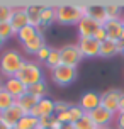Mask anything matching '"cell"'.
<instances>
[{"mask_svg":"<svg viewBox=\"0 0 124 129\" xmlns=\"http://www.w3.org/2000/svg\"><path fill=\"white\" fill-rule=\"evenodd\" d=\"M87 5L78 4H61L56 7V22L59 26H78L85 17Z\"/></svg>","mask_w":124,"mask_h":129,"instance_id":"1","label":"cell"},{"mask_svg":"<svg viewBox=\"0 0 124 129\" xmlns=\"http://www.w3.org/2000/svg\"><path fill=\"white\" fill-rule=\"evenodd\" d=\"M24 61L26 59H24L20 51H17V49H5L0 54V75L5 78L17 77V73L20 71Z\"/></svg>","mask_w":124,"mask_h":129,"instance_id":"2","label":"cell"},{"mask_svg":"<svg viewBox=\"0 0 124 129\" xmlns=\"http://www.w3.org/2000/svg\"><path fill=\"white\" fill-rule=\"evenodd\" d=\"M17 78L26 85L27 88H29L31 85H34V83H39L41 80H44V78H43V70H41V66L36 63V61H27V59L24 61L20 71L17 73Z\"/></svg>","mask_w":124,"mask_h":129,"instance_id":"3","label":"cell"},{"mask_svg":"<svg viewBox=\"0 0 124 129\" xmlns=\"http://www.w3.org/2000/svg\"><path fill=\"white\" fill-rule=\"evenodd\" d=\"M78 77V70L73 66H66V64H59L56 70L51 71V80L54 85L58 87H68L72 85Z\"/></svg>","mask_w":124,"mask_h":129,"instance_id":"4","label":"cell"},{"mask_svg":"<svg viewBox=\"0 0 124 129\" xmlns=\"http://www.w3.org/2000/svg\"><path fill=\"white\" fill-rule=\"evenodd\" d=\"M59 54H61V64L73 66V68H77L83 59L78 44H65L63 48H59Z\"/></svg>","mask_w":124,"mask_h":129,"instance_id":"5","label":"cell"},{"mask_svg":"<svg viewBox=\"0 0 124 129\" xmlns=\"http://www.w3.org/2000/svg\"><path fill=\"white\" fill-rule=\"evenodd\" d=\"M88 116H90L92 122L95 124V127L104 129V127H111V124L116 122V116H117V114H112V112H109L107 109H104V107L100 105V107H97L95 110H92Z\"/></svg>","mask_w":124,"mask_h":129,"instance_id":"6","label":"cell"},{"mask_svg":"<svg viewBox=\"0 0 124 129\" xmlns=\"http://www.w3.org/2000/svg\"><path fill=\"white\" fill-rule=\"evenodd\" d=\"M124 92L114 88V90H107L104 93H100V105L107 109L112 114H117L119 112V104H121V97Z\"/></svg>","mask_w":124,"mask_h":129,"instance_id":"7","label":"cell"},{"mask_svg":"<svg viewBox=\"0 0 124 129\" xmlns=\"http://www.w3.org/2000/svg\"><path fill=\"white\" fill-rule=\"evenodd\" d=\"M77 44H78L83 58H99V54H100V43L95 38H80Z\"/></svg>","mask_w":124,"mask_h":129,"instance_id":"8","label":"cell"},{"mask_svg":"<svg viewBox=\"0 0 124 129\" xmlns=\"http://www.w3.org/2000/svg\"><path fill=\"white\" fill-rule=\"evenodd\" d=\"M77 105L83 110L85 114H90L92 110L100 107V93H97V92H94V90L85 92L83 95L80 97V102Z\"/></svg>","mask_w":124,"mask_h":129,"instance_id":"9","label":"cell"},{"mask_svg":"<svg viewBox=\"0 0 124 129\" xmlns=\"http://www.w3.org/2000/svg\"><path fill=\"white\" fill-rule=\"evenodd\" d=\"M31 116L38 117V119H43V117H49V116H56L54 112V100L49 99V97H44L41 99L39 104L31 110Z\"/></svg>","mask_w":124,"mask_h":129,"instance_id":"10","label":"cell"},{"mask_svg":"<svg viewBox=\"0 0 124 129\" xmlns=\"http://www.w3.org/2000/svg\"><path fill=\"white\" fill-rule=\"evenodd\" d=\"M122 46L124 43L121 41H114V39H105L104 43H100V58H114L117 54H122Z\"/></svg>","mask_w":124,"mask_h":129,"instance_id":"11","label":"cell"},{"mask_svg":"<svg viewBox=\"0 0 124 129\" xmlns=\"http://www.w3.org/2000/svg\"><path fill=\"white\" fill-rule=\"evenodd\" d=\"M4 90H5L7 93H10V95L17 100V99H20L22 95L27 93V87L22 83L17 77H12V78H5V80H4Z\"/></svg>","mask_w":124,"mask_h":129,"instance_id":"12","label":"cell"},{"mask_svg":"<svg viewBox=\"0 0 124 129\" xmlns=\"http://www.w3.org/2000/svg\"><path fill=\"white\" fill-rule=\"evenodd\" d=\"M100 24L99 22H95L94 19H90L88 15H85L83 19L80 20V24L77 26V29H78V39L80 38H94L95 36V32L100 29Z\"/></svg>","mask_w":124,"mask_h":129,"instance_id":"13","label":"cell"},{"mask_svg":"<svg viewBox=\"0 0 124 129\" xmlns=\"http://www.w3.org/2000/svg\"><path fill=\"white\" fill-rule=\"evenodd\" d=\"M9 22H10V26H12L15 34H17L20 29H24L26 26H29V17H27V12H26V5L24 7H15Z\"/></svg>","mask_w":124,"mask_h":129,"instance_id":"14","label":"cell"},{"mask_svg":"<svg viewBox=\"0 0 124 129\" xmlns=\"http://www.w3.org/2000/svg\"><path fill=\"white\" fill-rule=\"evenodd\" d=\"M24 116H27V114H24V110L20 109L17 104H14L9 110H5L4 114H0V119H2V121H4L9 127H15V126L19 124V121Z\"/></svg>","mask_w":124,"mask_h":129,"instance_id":"15","label":"cell"},{"mask_svg":"<svg viewBox=\"0 0 124 129\" xmlns=\"http://www.w3.org/2000/svg\"><path fill=\"white\" fill-rule=\"evenodd\" d=\"M85 15H88L90 19H94L95 22H99L100 26H104L107 22V12H105V5L102 4H92V5H87V12Z\"/></svg>","mask_w":124,"mask_h":129,"instance_id":"16","label":"cell"},{"mask_svg":"<svg viewBox=\"0 0 124 129\" xmlns=\"http://www.w3.org/2000/svg\"><path fill=\"white\" fill-rule=\"evenodd\" d=\"M44 5L43 4H27L26 5V12L29 17V24L34 27H38L41 24V15H43Z\"/></svg>","mask_w":124,"mask_h":129,"instance_id":"17","label":"cell"},{"mask_svg":"<svg viewBox=\"0 0 124 129\" xmlns=\"http://www.w3.org/2000/svg\"><path fill=\"white\" fill-rule=\"evenodd\" d=\"M104 29H105V32H107V39L121 41V34H122V31H124L121 20H107L104 24Z\"/></svg>","mask_w":124,"mask_h":129,"instance_id":"18","label":"cell"},{"mask_svg":"<svg viewBox=\"0 0 124 129\" xmlns=\"http://www.w3.org/2000/svg\"><path fill=\"white\" fill-rule=\"evenodd\" d=\"M39 100H41V99H38V97L31 95V93L27 92L26 95H22L20 99H17V100H15V104H17L20 109L24 110V114H31V110H33L34 107L39 104Z\"/></svg>","mask_w":124,"mask_h":129,"instance_id":"19","label":"cell"},{"mask_svg":"<svg viewBox=\"0 0 124 129\" xmlns=\"http://www.w3.org/2000/svg\"><path fill=\"white\" fill-rule=\"evenodd\" d=\"M105 5V12H107V20H121L122 17V5L117 2H109L104 4Z\"/></svg>","mask_w":124,"mask_h":129,"instance_id":"20","label":"cell"},{"mask_svg":"<svg viewBox=\"0 0 124 129\" xmlns=\"http://www.w3.org/2000/svg\"><path fill=\"white\" fill-rule=\"evenodd\" d=\"M24 46V49H26L27 54H38V51H39L43 46H46V41H44V36H36V38L33 39V41H29V43H26V44H22Z\"/></svg>","mask_w":124,"mask_h":129,"instance_id":"21","label":"cell"},{"mask_svg":"<svg viewBox=\"0 0 124 129\" xmlns=\"http://www.w3.org/2000/svg\"><path fill=\"white\" fill-rule=\"evenodd\" d=\"M17 38H19V41L22 43V44H26V43H29V41H33L36 36H39V32H38V27H34V26H26L24 29H20L17 34H15Z\"/></svg>","mask_w":124,"mask_h":129,"instance_id":"22","label":"cell"},{"mask_svg":"<svg viewBox=\"0 0 124 129\" xmlns=\"http://www.w3.org/2000/svg\"><path fill=\"white\" fill-rule=\"evenodd\" d=\"M27 92H29L31 95L38 97V99H44V97H48V83H46V80H41L39 83L31 85V87L27 88Z\"/></svg>","mask_w":124,"mask_h":129,"instance_id":"23","label":"cell"},{"mask_svg":"<svg viewBox=\"0 0 124 129\" xmlns=\"http://www.w3.org/2000/svg\"><path fill=\"white\" fill-rule=\"evenodd\" d=\"M53 22H56V7L44 5V10H43V15H41V24L49 27Z\"/></svg>","mask_w":124,"mask_h":129,"instance_id":"24","label":"cell"},{"mask_svg":"<svg viewBox=\"0 0 124 129\" xmlns=\"http://www.w3.org/2000/svg\"><path fill=\"white\" fill-rule=\"evenodd\" d=\"M17 127L19 129H38L39 127V119L38 117H33L31 114H27V116H24L19 121Z\"/></svg>","mask_w":124,"mask_h":129,"instance_id":"25","label":"cell"},{"mask_svg":"<svg viewBox=\"0 0 124 129\" xmlns=\"http://www.w3.org/2000/svg\"><path fill=\"white\" fill-rule=\"evenodd\" d=\"M46 66L49 68V70H56L59 64H61V54H59V49L56 48H51V53H49V58L46 59Z\"/></svg>","mask_w":124,"mask_h":129,"instance_id":"26","label":"cell"},{"mask_svg":"<svg viewBox=\"0 0 124 129\" xmlns=\"http://www.w3.org/2000/svg\"><path fill=\"white\" fill-rule=\"evenodd\" d=\"M14 104H15V99L10 93H7L5 90L0 92V114H4L5 110H9Z\"/></svg>","mask_w":124,"mask_h":129,"instance_id":"27","label":"cell"},{"mask_svg":"<svg viewBox=\"0 0 124 129\" xmlns=\"http://www.w3.org/2000/svg\"><path fill=\"white\" fill-rule=\"evenodd\" d=\"M14 9L15 7L9 5V4H0V24L10 20V17H12V14H14Z\"/></svg>","mask_w":124,"mask_h":129,"instance_id":"28","label":"cell"},{"mask_svg":"<svg viewBox=\"0 0 124 129\" xmlns=\"http://www.w3.org/2000/svg\"><path fill=\"white\" fill-rule=\"evenodd\" d=\"M73 127L75 129H95V124L92 122V119L88 114H85L80 121H77V122L73 124Z\"/></svg>","mask_w":124,"mask_h":129,"instance_id":"29","label":"cell"},{"mask_svg":"<svg viewBox=\"0 0 124 129\" xmlns=\"http://www.w3.org/2000/svg\"><path fill=\"white\" fill-rule=\"evenodd\" d=\"M12 36H15V32H14L10 22H2L0 24V38L4 39V41H7V39H10Z\"/></svg>","mask_w":124,"mask_h":129,"instance_id":"30","label":"cell"},{"mask_svg":"<svg viewBox=\"0 0 124 129\" xmlns=\"http://www.w3.org/2000/svg\"><path fill=\"white\" fill-rule=\"evenodd\" d=\"M68 112H70V117H72V122H73V124L77 122V121H80V119L85 116V112L80 109L77 104H73L72 107H70V110H68Z\"/></svg>","mask_w":124,"mask_h":129,"instance_id":"31","label":"cell"},{"mask_svg":"<svg viewBox=\"0 0 124 129\" xmlns=\"http://www.w3.org/2000/svg\"><path fill=\"white\" fill-rule=\"evenodd\" d=\"M49 53H51V48L46 44V46H43L39 51H38V54H36V58H38V61L39 63H46V59L49 58Z\"/></svg>","mask_w":124,"mask_h":129,"instance_id":"32","label":"cell"},{"mask_svg":"<svg viewBox=\"0 0 124 129\" xmlns=\"http://www.w3.org/2000/svg\"><path fill=\"white\" fill-rule=\"evenodd\" d=\"M73 104L70 102H65V100H58V102H54V112L56 114H61V112H66V110H70Z\"/></svg>","mask_w":124,"mask_h":129,"instance_id":"33","label":"cell"},{"mask_svg":"<svg viewBox=\"0 0 124 129\" xmlns=\"http://www.w3.org/2000/svg\"><path fill=\"white\" fill-rule=\"evenodd\" d=\"M54 121H56V116H49V117H43V119H39L41 129H51V126H53Z\"/></svg>","mask_w":124,"mask_h":129,"instance_id":"34","label":"cell"},{"mask_svg":"<svg viewBox=\"0 0 124 129\" xmlns=\"http://www.w3.org/2000/svg\"><path fill=\"white\" fill-rule=\"evenodd\" d=\"M94 38L97 39L99 43H104L105 39H107V32H105V29H104V26L100 27V29H99L97 32H95V36H94Z\"/></svg>","mask_w":124,"mask_h":129,"instance_id":"35","label":"cell"},{"mask_svg":"<svg viewBox=\"0 0 124 129\" xmlns=\"http://www.w3.org/2000/svg\"><path fill=\"white\" fill-rule=\"evenodd\" d=\"M116 129H124V112H119L116 116Z\"/></svg>","mask_w":124,"mask_h":129,"instance_id":"36","label":"cell"},{"mask_svg":"<svg viewBox=\"0 0 124 129\" xmlns=\"http://www.w3.org/2000/svg\"><path fill=\"white\" fill-rule=\"evenodd\" d=\"M119 112H124V93H122V97H121V104H119ZM117 112V114H119Z\"/></svg>","mask_w":124,"mask_h":129,"instance_id":"37","label":"cell"},{"mask_svg":"<svg viewBox=\"0 0 124 129\" xmlns=\"http://www.w3.org/2000/svg\"><path fill=\"white\" fill-rule=\"evenodd\" d=\"M0 129H10V127H9V126H7V124L4 122L2 119H0Z\"/></svg>","mask_w":124,"mask_h":129,"instance_id":"38","label":"cell"},{"mask_svg":"<svg viewBox=\"0 0 124 129\" xmlns=\"http://www.w3.org/2000/svg\"><path fill=\"white\" fill-rule=\"evenodd\" d=\"M4 90V80H2V78H0V92Z\"/></svg>","mask_w":124,"mask_h":129,"instance_id":"39","label":"cell"},{"mask_svg":"<svg viewBox=\"0 0 124 129\" xmlns=\"http://www.w3.org/2000/svg\"><path fill=\"white\" fill-rule=\"evenodd\" d=\"M121 43H124V31H122V34H121Z\"/></svg>","mask_w":124,"mask_h":129,"instance_id":"40","label":"cell"},{"mask_svg":"<svg viewBox=\"0 0 124 129\" xmlns=\"http://www.w3.org/2000/svg\"><path fill=\"white\" fill-rule=\"evenodd\" d=\"M4 43H5V41H4V39L0 38V48H2V46H4Z\"/></svg>","mask_w":124,"mask_h":129,"instance_id":"41","label":"cell"},{"mask_svg":"<svg viewBox=\"0 0 124 129\" xmlns=\"http://www.w3.org/2000/svg\"><path fill=\"white\" fill-rule=\"evenodd\" d=\"M121 22H122V27H124V15H122V17H121Z\"/></svg>","mask_w":124,"mask_h":129,"instance_id":"42","label":"cell"},{"mask_svg":"<svg viewBox=\"0 0 124 129\" xmlns=\"http://www.w3.org/2000/svg\"><path fill=\"white\" fill-rule=\"evenodd\" d=\"M10 129H19V127H17V126H15V127H10Z\"/></svg>","mask_w":124,"mask_h":129,"instance_id":"43","label":"cell"},{"mask_svg":"<svg viewBox=\"0 0 124 129\" xmlns=\"http://www.w3.org/2000/svg\"><path fill=\"white\" fill-rule=\"evenodd\" d=\"M104 129H114V127H104Z\"/></svg>","mask_w":124,"mask_h":129,"instance_id":"44","label":"cell"},{"mask_svg":"<svg viewBox=\"0 0 124 129\" xmlns=\"http://www.w3.org/2000/svg\"><path fill=\"white\" fill-rule=\"evenodd\" d=\"M122 54H124V46H122Z\"/></svg>","mask_w":124,"mask_h":129,"instance_id":"45","label":"cell"},{"mask_svg":"<svg viewBox=\"0 0 124 129\" xmlns=\"http://www.w3.org/2000/svg\"><path fill=\"white\" fill-rule=\"evenodd\" d=\"M95 129H99V127H95Z\"/></svg>","mask_w":124,"mask_h":129,"instance_id":"46","label":"cell"}]
</instances>
